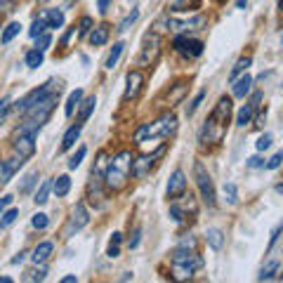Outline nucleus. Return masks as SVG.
I'll list each match as a JSON object with an SVG mask.
<instances>
[{
	"label": "nucleus",
	"instance_id": "1",
	"mask_svg": "<svg viewBox=\"0 0 283 283\" xmlns=\"http://www.w3.org/2000/svg\"><path fill=\"white\" fill-rule=\"evenodd\" d=\"M229 118H231V99L222 97L217 102V106L212 109L210 118L206 120V125H203L201 142L203 144H217V142H222V137H224V132L229 128Z\"/></svg>",
	"mask_w": 283,
	"mask_h": 283
},
{
	"label": "nucleus",
	"instance_id": "2",
	"mask_svg": "<svg viewBox=\"0 0 283 283\" xmlns=\"http://www.w3.org/2000/svg\"><path fill=\"white\" fill-rule=\"evenodd\" d=\"M177 130V118L175 113H163L158 120H153L149 125H142L140 130L135 132V142L137 144H144L149 137H168Z\"/></svg>",
	"mask_w": 283,
	"mask_h": 283
},
{
	"label": "nucleus",
	"instance_id": "3",
	"mask_svg": "<svg viewBox=\"0 0 283 283\" xmlns=\"http://www.w3.org/2000/svg\"><path fill=\"white\" fill-rule=\"evenodd\" d=\"M170 262H173V269L177 279H189L191 274L203 267V257L196 255L194 250H186V248H177L170 255Z\"/></svg>",
	"mask_w": 283,
	"mask_h": 283
},
{
	"label": "nucleus",
	"instance_id": "4",
	"mask_svg": "<svg viewBox=\"0 0 283 283\" xmlns=\"http://www.w3.org/2000/svg\"><path fill=\"white\" fill-rule=\"evenodd\" d=\"M194 177H196V184H198V191H201V198H203V203H206L208 208L215 206V184H212V177L208 175L206 165L201 163V161H196L194 163Z\"/></svg>",
	"mask_w": 283,
	"mask_h": 283
},
{
	"label": "nucleus",
	"instance_id": "5",
	"mask_svg": "<svg viewBox=\"0 0 283 283\" xmlns=\"http://www.w3.org/2000/svg\"><path fill=\"white\" fill-rule=\"evenodd\" d=\"M161 55V35H156V33H149L146 38H144V45H142V55L137 59V64L140 66H151L156 59Z\"/></svg>",
	"mask_w": 283,
	"mask_h": 283
},
{
	"label": "nucleus",
	"instance_id": "6",
	"mask_svg": "<svg viewBox=\"0 0 283 283\" xmlns=\"http://www.w3.org/2000/svg\"><path fill=\"white\" fill-rule=\"evenodd\" d=\"M52 92H59V85H57L55 80H47V83H45V85H40L38 90H33V92H29V95H26V97H24L22 102L17 104V111H19V113H24V111L29 109V106H33L35 102H40V99H45L47 95H52Z\"/></svg>",
	"mask_w": 283,
	"mask_h": 283
},
{
	"label": "nucleus",
	"instance_id": "7",
	"mask_svg": "<svg viewBox=\"0 0 283 283\" xmlns=\"http://www.w3.org/2000/svg\"><path fill=\"white\" fill-rule=\"evenodd\" d=\"M206 17L203 14H198V17H194V19H175V17H168V19H163V24L170 29V31H196V29H201V26H206Z\"/></svg>",
	"mask_w": 283,
	"mask_h": 283
},
{
	"label": "nucleus",
	"instance_id": "8",
	"mask_svg": "<svg viewBox=\"0 0 283 283\" xmlns=\"http://www.w3.org/2000/svg\"><path fill=\"white\" fill-rule=\"evenodd\" d=\"M165 153V144L163 146H158L156 151L151 153V156H142V158H137V161H132V175H137V177H144V175L149 173L153 168V163H156V158H161Z\"/></svg>",
	"mask_w": 283,
	"mask_h": 283
},
{
	"label": "nucleus",
	"instance_id": "9",
	"mask_svg": "<svg viewBox=\"0 0 283 283\" xmlns=\"http://www.w3.org/2000/svg\"><path fill=\"white\" fill-rule=\"evenodd\" d=\"M186 194V177L182 170H175L170 175V182H168V198L170 201H179Z\"/></svg>",
	"mask_w": 283,
	"mask_h": 283
},
{
	"label": "nucleus",
	"instance_id": "10",
	"mask_svg": "<svg viewBox=\"0 0 283 283\" xmlns=\"http://www.w3.org/2000/svg\"><path fill=\"white\" fill-rule=\"evenodd\" d=\"M14 151L22 156L24 161L31 158L35 153V135H26V132H19L17 140H14Z\"/></svg>",
	"mask_w": 283,
	"mask_h": 283
},
{
	"label": "nucleus",
	"instance_id": "11",
	"mask_svg": "<svg viewBox=\"0 0 283 283\" xmlns=\"http://www.w3.org/2000/svg\"><path fill=\"white\" fill-rule=\"evenodd\" d=\"M87 222H90V215H87L85 203H76L73 212H71V219H69V234L71 231H80Z\"/></svg>",
	"mask_w": 283,
	"mask_h": 283
},
{
	"label": "nucleus",
	"instance_id": "12",
	"mask_svg": "<svg viewBox=\"0 0 283 283\" xmlns=\"http://www.w3.org/2000/svg\"><path fill=\"white\" fill-rule=\"evenodd\" d=\"M175 47H177L179 52L189 55V57H201L203 55V43H201V40H191V38H186V35H179V38L175 40Z\"/></svg>",
	"mask_w": 283,
	"mask_h": 283
},
{
	"label": "nucleus",
	"instance_id": "13",
	"mask_svg": "<svg viewBox=\"0 0 283 283\" xmlns=\"http://www.w3.org/2000/svg\"><path fill=\"white\" fill-rule=\"evenodd\" d=\"M125 80H128V87H125V95H123V99H125V102H130V99H135L142 92L144 76H142V71H130Z\"/></svg>",
	"mask_w": 283,
	"mask_h": 283
},
{
	"label": "nucleus",
	"instance_id": "14",
	"mask_svg": "<svg viewBox=\"0 0 283 283\" xmlns=\"http://www.w3.org/2000/svg\"><path fill=\"white\" fill-rule=\"evenodd\" d=\"M22 163H24L22 156H19V158H10V161H5V163H0V184H7V182L12 179V175L22 168Z\"/></svg>",
	"mask_w": 283,
	"mask_h": 283
},
{
	"label": "nucleus",
	"instance_id": "15",
	"mask_svg": "<svg viewBox=\"0 0 283 283\" xmlns=\"http://www.w3.org/2000/svg\"><path fill=\"white\" fill-rule=\"evenodd\" d=\"M52 250H55V246L50 243V241H43L40 246H35V250H33V262L35 264H43V262L50 260V255H52Z\"/></svg>",
	"mask_w": 283,
	"mask_h": 283
},
{
	"label": "nucleus",
	"instance_id": "16",
	"mask_svg": "<svg viewBox=\"0 0 283 283\" xmlns=\"http://www.w3.org/2000/svg\"><path fill=\"white\" fill-rule=\"evenodd\" d=\"M106 40H109V24H99V26H95L90 31V43L95 45V47L104 45Z\"/></svg>",
	"mask_w": 283,
	"mask_h": 283
},
{
	"label": "nucleus",
	"instance_id": "17",
	"mask_svg": "<svg viewBox=\"0 0 283 283\" xmlns=\"http://www.w3.org/2000/svg\"><path fill=\"white\" fill-rule=\"evenodd\" d=\"M250 87H252V76H241L234 80V97H246L248 92H250Z\"/></svg>",
	"mask_w": 283,
	"mask_h": 283
},
{
	"label": "nucleus",
	"instance_id": "18",
	"mask_svg": "<svg viewBox=\"0 0 283 283\" xmlns=\"http://www.w3.org/2000/svg\"><path fill=\"white\" fill-rule=\"evenodd\" d=\"M80 130H83V125L80 123H76V125H71L69 130H66L64 140H62V151H69L73 144H76V140L80 137Z\"/></svg>",
	"mask_w": 283,
	"mask_h": 283
},
{
	"label": "nucleus",
	"instance_id": "19",
	"mask_svg": "<svg viewBox=\"0 0 283 283\" xmlns=\"http://www.w3.org/2000/svg\"><path fill=\"white\" fill-rule=\"evenodd\" d=\"M206 241H208V246H210L212 250H222V248H224V234L215 227L206 231Z\"/></svg>",
	"mask_w": 283,
	"mask_h": 283
},
{
	"label": "nucleus",
	"instance_id": "20",
	"mask_svg": "<svg viewBox=\"0 0 283 283\" xmlns=\"http://www.w3.org/2000/svg\"><path fill=\"white\" fill-rule=\"evenodd\" d=\"M69 189H71V177H69V175H59L55 182H52V191H55L59 198L66 196V194H69Z\"/></svg>",
	"mask_w": 283,
	"mask_h": 283
},
{
	"label": "nucleus",
	"instance_id": "21",
	"mask_svg": "<svg viewBox=\"0 0 283 283\" xmlns=\"http://www.w3.org/2000/svg\"><path fill=\"white\" fill-rule=\"evenodd\" d=\"M45 22H47V29H62V26H64V12L47 10L45 12Z\"/></svg>",
	"mask_w": 283,
	"mask_h": 283
},
{
	"label": "nucleus",
	"instance_id": "22",
	"mask_svg": "<svg viewBox=\"0 0 283 283\" xmlns=\"http://www.w3.org/2000/svg\"><path fill=\"white\" fill-rule=\"evenodd\" d=\"M78 104H83V90H73L69 99H66V106H64V113L66 116H73V109H76Z\"/></svg>",
	"mask_w": 283,
	"mask_h": 283
},
{
	"label": "nucleus",
	"instance_id": "23",
	"mask_svg": "<svg viewBox=\"0 0 283 283\" xmlns=\"http://www.w3.org/2000/svg\"><path fill=\"white\" fill-rule=\"evenodd\" d=\"M19 31H22V24H19V22L7 24V26H5V31H2V35H0V43H2V45L12 43V38H14Z\"/></svg>",
	"mask_w": 283,
	"mask_h": 283
},
{
	"label": "nucleus",
	"instance_id": "24",
	"mask_svg": "<svg viewBox=\"0 0 283 283\" xmlns=\"http://www.w3.org/2000/svg\"><path fill=\"white\" fill-rule=\"evenodd\" d=\"M252 64V59L250 57H241L239 62H236V64H234V69H231V73H229V78H231V83H234V80H236V78L241 76V73H243V71H248V66Z\"/></svg>",
	"mask_w": 283,
	"mask_h": 283
},
{
	"label": "nucleus",
	"instance_id": "25",
	"mask_svg": "<svg viewBox=\"0 0 283 283\" xmlns=\"http://www.w3.org/2000/svg\"><path fill=\"white\" fill-rule=\"evenodd\" d=\"M255 106H252V104H246V106H243V109L239 111V116H236V123H239L241 128H246V125H248V123H250L252 120V116H255Z\"/></svg>",
	"mask_w": 283,
	"mask_h": 283
},
{
	"label": "nucleus",
	"instance_id": "26",
	"mask_svg": "<svg viewBox=\"0 0 283 283\" xmlns=\"http://www.w3.org/2000/svg\"><path fill=\"white\" fill-rule=\"evenodd\" d=\"M120 241H123V234L113 231V236H111V241H109V250H106V255H109L111 260H116L120 255Z\"/></svg>",
	"mask_w": 283,
	"mask_h": 283
},
{
	"label": "nucleus",
	"instance_id": "27",
	"mask_svg": "<svg viewBox=\"0 0 283 283\" xmlns=\"http://www.w3.org/2000/svg\"><path fill=\"white\" fill-rule=\"evenodd\" d=\"M123 50H125V43H116V45H113V50H111V55L106 57V64H104V66H106V69H113V66L118 64Z\"/></svg>",
	"mask_w": 283,
	"mask_h": 283
},
{
	"label": "nucleus",
	"instance_id": "28",
	"mask_svg": "<svg viewBox=\"0 0 283 283\" xmlns=\"http://www.w3.org/2000/svg\"><path fill=\"white\" fill-rule=\"evenodd\" d=\"M43 64V50H31V52H26V66L29 69H38V66Z\"/></svg>",
	"mask_w": 283,
	"mask_h": 283
},
{
	"label": "nucleus",
	"instance_id": "29",
	"mask_svg": "<svg viewBox=\"0 0 283 283\" xmlns=\"http://www.w3.org/2000/svg\"><path fill=\"white\" fill-rule=\"evenodd\" d=\"M50 189H52V184H50V182H43L40 189L35 191V198H33V201H35L38 206H45V203H47V196H50Z\"/></svg>",
	"mask_w": 283,
	"mask_h": 283
},
{
	"label": "nucleus",
	"instance_id": "30",
	"mask_svg": "<svg viewBox=\"0 0 283 283\" xmlns=\"http://www.w3.org/2000/svg\"><path fill=\"white\" fill-rule=\"evenodd\" d=\"M38 182V170H33V173H29L26 177H24V182H22V186H19V194H29L33 189V184Z\"/></svg>",
	"mask_w": 283,
	"mask_h": 283
},
{
	"label": "nucleus",
	"instance_id": "31",
	"mask_svg": "<svg viewBox=\"0 0 283 283\" xmlns=\"http://www.w3.org/2000/svg\"><path fill=\"white\" fill-rule=\"evenodd\" d=\"M95 104H97V99L95 97H87L85 102H83V109H80V116H78L80 123H85V120L90 118V113H92V109H95Z\"/></svg>",
	"mask_w": 283,
	"mask_h": 283
},
{
	"label": "nucleus",
	"instance_id": "32",
	"mask_svg": "<svg viewBox=\"0 0 283 283\" xmlns=\"http://www.w3.org/2000/svg\"><path fill=\"white\" fill-rule=\"evenodd\" d=\"M45 29H47V22H45V17H40V19H35V22L31 24V29H29V35L31 38H38V35H43Z\"/></svg>",
	"mask_w": 283,
	"mask_h": 283
},
{
	"label": "nucleus",
	"instance_id": "33",
	"mask_svg": "<svg viewBox=\"0 0 283 283\" xmlns=\"http://www.w3.org/2000/svg\"><path fill=\"white\" fill-rule=\"evenodd\" d=\"M224 198H227L231 206H236V203H239V191H236V184H231V182L224 184Z\"/></svg>",
	"mask_w": 283,
	"mask_h": 283
},
{
	"label": "nucleus",
	"instance_id": "34",
	"mask_svg": "<svg viewBox=\"0 0 283 283\" xmlns=\"http://www.w3.org/2000/svg\"><path fill=\"white\" fill-rule=\"evenodd\" d=\"M137 19H140V10H132L130 14H128V17H125V19L118 24V31H128V29H130V26L137 22Z\"/></svg>",
	"mask_w": 283,
	"mask_h": 283
},
{
	"label": "nucleus",
	"instance_id": "35",
	"mask_svg": "<svg viewBox=\"0 0 283 283\" xmlns=\"http://www.w3.org/2000/svg\"><path fill=\"white\" fill-rule=\"evenodd\" d=\"M85 153H87V149H85V146H80V149H78V151L73 153V156H71V161H69V170H76L78 165L83 163V158H85Z\"/></svg>",
	"mask_w": 283,
	"mask_h": 283
},
{
	"label": "nucleus",
	"instance_id": "36",
	"mask_svg": "<svg viewBox=\"0 0 283 283\" xmlns=\"http://www.w3.org/2000/svg\"><path fill=\"white\" fill-rule=\"evenodd\" d=\"M17 217H19V210H17V208H10V210L2 215V219H0V227H10Z\"/></svg>",
	"mask_w": 283,
	"mask_h": 283
},
{
	"label": "nucleus",
	"instance_id": "37",
	"mask_svg": "<svg viewBox=\"0 0 283 283\" xmlns=\"http://www.w3.org/2000/svg\"><path fill=\"white\" fill-rule=\"evenodd\" d=\"M203 97H206V90H201V92H198L196 97H194V102H191V104L186 106V116H194V113H196V109L201 106V102H203Z\"/></svg>",
	"mask_w": 283,
	"mask_h": 283
},
{
	"label": "nucleus",
	"instance_id": "38",
	"mask_svg": "<svg viewBox=\"0 0 283 283\" xmlns=\"http://www.w3.org/2000/svg\"><path fill=\"white\" fill-rule=\"evenodd\" d=\"M276 269H279V262H269V264H267V267H264V269L260 272V281H269Z\"/></svg>",
	"mask_w": 283,
	"mask_h": 283
},
{
	"label": "nucleus",
	"instance_id": "39",
	"mask_svg": "<svg viewBox=\"0 0 283 283\" xmlns=\"http://www.w3.org/2000/svg\"><path fill=\"white\" fill-rule=\"evenodd\" d=\"M31 224H33L35 229H47V224H50V219H47V215H45V212H38V215H33Z\"/></svg>",
	"mask_w": 283,
	"mask_h": 283
},
{
	"label": "nucleus",
	"instance_id": "40",
	"mask_svg": "<svg viewBox=\"0 0 283 283\" xmlns=\"http://www.w3.org/2000/svg\"><path fill=\"white\" fill-rule=\"evenodd\" d=\"M281 165H283V151H276L272 158L267 161V168H269V170H279Z\"/></svg>",
	"mask_w": 283,
	"mask_h": 283
},
{
	"label": "nucleus",
	"instance_id": "41",
	"mask_svg": "<svg viewBox=\"0 0 283 283\" xmlns=\"http://www.w3.org/2000/svg\"><path fill=\"white\" fill-rule=\"evenodd\" d=\"M92 29H95V24H92V17H83V19H80V24H78V33H80V35L90 33Z\"/></svg>",
	"mask_w": 283,
	"mask_h": 283
},
{
	"label": "nucleus",
	"instance_id": "42",
	"mask_svg": "<svg viewBox=\"0 0 283 283\" xmlns=\"http://www.w3.org/2000/svg\"><path fill=\"white\" fill-rule=\"evenodd\" d=\"M45 274H47V269H45V267H40V269H33V272H29L24 279H26V281H43Z\"/></svg>",
	"mask_w": 283,
	"mask_h": 283
},
{
	"label": "nucleus",
	"instance_id": "43",
	"mask_svg": "<svg viewBox=\"0 0 283 283\" xmlns=\"http://www.w3.org/2000/svg\"><path fill=\"white\" fill-rule=\"evenodd\" d=\"M255 146H257V151H264V149H269V146H272V135H262L260 140L255 142Z\"/></svg>",
	"mask_w": 283,
	"mask_h": 283
},
{
	"label": "nucleus",
	"instance_id": "44",
	"mask_svg": "<svg viewBox=\"0 0 283 283\" xmlns=\"http://www.w3.org/2000/svg\"><path fill=\"white\" fill-rule=\"evenodd\" d=\"M10 104H12V97L7 95V97H2V102H0V123L5 120V116H7V111H10Z\"/></svg>",
	"mask_w": 283,
	"mask_h": 283
},
{
	"label": "nucleus",
	"instance_id": "45",
	"mask_svg": "<svg viewBox=\"0 0 283 283\" xmlns=\"http://www.w3.org/2000/svg\"><path fill=\"white\" fill-rule=\"evenodd\" d=\"M184 215L186 212L179 206H170V217H173L175 222H184Z\"/></svg>",
	"mask_w": 283,
	"mask_h": 283
},
{
	"label": "nucleus",
	"instance_id": "46",
	"mask_svg": "<svg viewBox=\"0 0 283 283\" xmlns=\"http://www.w3.org/2000/svg\"><path fill=\"white\" fill-rule=\"evenodd\" d=\"M179 248H186V250H194L196 248V239L189 234V236H184V239L179 241Z\"/></svg>",
	"mask_w": 283,
	"mask_h": 283
},
{
	"label": "nucleus",
	"instance_id": "47",
	"mask_svg": "<svg viewBox=\"0 0 283 283\" xmlns=\"http://www.w3.org/2000/svg\"><path fill=\"white\" fill-rule=\"evenodd\" d=\"M35 40H38V50H43V52L47 50V47H50V43H52V38H50L47 33H43V35H38Z\"/></svg>",
	"mask_w": 283,
	"mask_h": 283
},
{
	"label": "nucleus",
	"instance_id": "48",
	"mask_svg": "<svg viewBox=\"0 0 283 283\" xmlns=\"http://www.w3.org/2000/svg\"><path fill=\"white\" fill-rule=\"evenodd\" d=\"M184 92H186V85H184V83H179V85H177V90H175V95L170 97V102H177V99H182V97H184Z\"/></svg>",
	"mask_w": 283,
	"mask_h": 283
},
{
	"label": "nucleus",
	"instance_id": "49",
	"mask_svg": "<svg viewBox=\"0 0 283 283\" xmlns=\"http://www.w3.org/2000/svg\"><path fill=\"white\" fill-rule=\"evenodd\" d=\"M248 168H264V161L260 156H252V158H248Z\"/></svg>",
	"mask_w": 283,
	"mask_h": 283
},
{
	"label": "nucleus",
	"instance_id": "50",
	"mask_svg": "<svg viewBox=\"0 0 283 283\" xmlns=\"http://www.w3.org/2000/svg\"><path fill=\"white\" fill-rule=\"evenodd\" d=\"M128 246H130V250H135V248L140 246V229L132 234V239H130V243H128Z\"/></svg>",
	"mask_w": 283,
	"mask_h": 283
},
{
	"label": "nucleus",
	"instance_id": "51",
	"mask_svg": "<svg viewBox=\"0 0 283 283\" xmlns=\"http://www.w3.org/2000/svg\"><path fill=\"white\" fill-rule=\"evenodd\" d=\"M24 257H26V252H19L17 257H12V264H22V262H24Z\"/></svg>",
	"mask_w": 283,
	"mask_h": 283
},
{
	"label": "nucleus",
	"instance_id": "52",
	"mask_svg": "<svg viewBox=\"0 0 283 283\" xmlns=\"http://www.w3.org/2000/svg\"><path fill=\"white\" fill-rule=\"evenodd\" d=\"M109 7V0H99V12H106Z\"/></svg>",
	"mask_w": 283,
	"mask_h": 283
},
{
	"label": "nucleus",
	"instance_id": "53",
	"mask_svg": "<svg viewBox=\"0 0 283 283\" xmlns=\"http://www.w3.org/2000/svg\"><path fill=\"white\" fill-rule=\"evenodd\" d=\"M78 279L76 276H64V279H62V283H76Z\"/></svg>",
	"mask_w": 283,
	"mask_h": 283
},
{
	"label": "nucleus",
	"instance_id": "54",
	"mask_svg": "<svg viewBox=\"0 0 283 283\" xmlns=\"http://www.w3.org/2000/svg\"><path fill=\"white\" fill-rule=\"evenodd\" d=\"M246 5H248V0H236V7H239V10H243Z\"/></svg>",
	"mask_w": 283,
	"mask_h": 283
},
{
	"label": "nucleus",
	"instance_id": "55",
	"mask_svg": "<svg viewBox=\"0 0 283 283\" xmlns=\"http://www.w3.org/2000/svg\"><path fill=\"white\" fill-rule=\"evenodd\" d=\"M274 189H276V194H281V196H283V182H279V184L274 186Z\"/></svg>",
	"mask_w": 283,
	"mask_h": 283
},
{
	"label": "nucleus",
	"instance_id": "56",
	"mask_svg": "<svg viewBox=\"0 0 283 283\" xmlns=\"http://www.w3.org/2000/svg\"><path fill=\"white\" fill-rule=\"evenodd\" d=\"M182 5H186V0H177V2H175V10H179Z\"/></svg>",
	"mask_w": 283,
	"mask_h": 283
},
{
	"label": "nucleus",
	"instance_id": "57",
	"mask_svg": "<svg viewBox=\"0 0 283 283\" xmlns=\"http://www.w3.org/2000/svg\"><path fill=\"white\" fill-rule=\"evenodd\" d=\"M0 283H12L10 276H0Z\"/></svg>",
	"mask_w": 283,
	"mask_h": 283
},
{
	"label": "nucleus",
	"instance_id": "58",
	"mask_svg": "<svg viewBox=\"0 0 283 283\" xmlns=\"http://www.w3.org/2000/svg\"><path fill=\"white\" fill-rule=\"evenodd\" d=\"M279 7H281V10H283V0H279Z\"/></svg>",
	"mask_w": 283,
	"mask_h": 283
},
{
	"label": "nucleus",
	"instance_id": "59",
	"mask_svg": "<svg viewBox=\"0 0 283 283\" xmlns=\"http://www.w3.org/2000/svg\"><path fill=\"white\" fill-rule=\"evenodd\" d=\"M40 2H47V0H40Z\"/></svg>",
	"mask_w": 283,
	"mask_h": 283
},
{
	"label": "nucleus",
	"instance_id": "60",
	"mask_svg": "<svg viewBox=\"0 0 283 283\" xmlns=\"http://www.w3.org/2000/svg\"><path fill=\"white\" fill-rule=\"evenodd\" d=\"M10 2H14V0H10Z\"/></svg>",
	"mask_w": 283,
	"mask_h": 283
},
{
	"label": "nucleus",
	"instance_id": "61",
	"mask_svg": "<svg viewBox=\"0 0 283 283\" xmlns=\"http://www.w3.org/2000/svg\"><path fill=\"white\" fill-rule=\"evenodd\" d=\"M281 40H283V38H281Z\"/></svg>",
	"mask_w": 283,
	"mask_h": 283
}]
</instances>
